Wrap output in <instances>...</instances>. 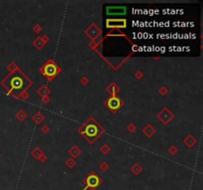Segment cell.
<instances>
[{
    "instance_id": "obj_3",
    "label": "cell",
    "mask_w": 203,
    "mask_h": 190,
    "mask_svg": "<svg viewBox=\"0 0 203 190\" xmlns=\"http://www.w3.org/2000/svg\"><path fill=\"white\" fill-rule=\"evenodd\" d=\"M57 70L59 69H57L55 64H48L45 66V69H44V74H46L49 78H52L57 73Z\"/></svg>"
},
{
    "instance_id": "obj_4",
    "label": "cell",
    "mask_w": 203,
    "mask_h": 190,
    "mask_svg": "<svg viewBox=\"0 0 203 190\" xmlns=\"http://www.w3.org/2000/svg\"><path fill=\"white\" fill-rule=\"evenodd\" d=\"M107 105L111 110H117L121 106V101L119 100L117 97H111L109 100L107 101Z\"/></svg>"
},
{
    "instance_id": "obj_1",
    "label": "cell",
    "mask_w": 203,
    "mask_h": 190,
    "mask_svg": "<svg viewBox=\"0 0 203 190\" xmlns=\"http://www.w3.org/2000/svg\"><path fill=\"white\" fill-rule=\"evenodd\" d=\"M3 84L11 93L17 96L27 87L28 80L20 72H14L4 80Z\"/></svg>"
},
{
    "instance_id": "obj_5",
    "label": "cell",
    "mask_w": 203,
    "mask_h": 190,
    "mask_svg": "<svg viewBox=\"0 0 203 190\" xmlns=\"http://www.w3.org/2000/svg\"><path fill=\"white\" fill-rule=\"evenodd\" d=\"M98 133L97 127L94 126V125H88L85 129V134H86L88 137H94L96 136Z\"/></svg>"
},
{
    "instance_id": "obj_2",
    "label": "cell",
    "mask_w": 203,
    "mask_h": 190,
    "mask_svg": "<svg viewBox=\"0 0 203 190\" xmlns=\"http://www.w3.org/2000/svg\"><path fill=\"white\" fill-rule=\"evenodd\" d=\"M84 182L86 184V186H85V188L83 190H86L87 188H91L92 190H94L99 186V184L101 183V180L97 175H95L94 173H91V174H89L88 176L85 178Z\"/></svg>"
}]
</instances>
